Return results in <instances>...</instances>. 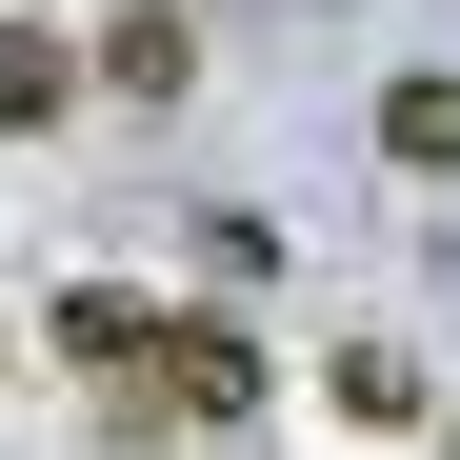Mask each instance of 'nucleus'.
Segmentation results:
<instances>
[{
    "label": "nucleus",
    "mask_w": 460,
    "mask_h": 460,
    "mask_svg": "<svg viewBox=\"0 0 460 460\" xmlns=\"http://www.w3.org/2000/svg\"><path fill=\"white\" fill-rule=\"evenodd\" d=\"M120 380H140L161 420H200V440H220V420H261V341H241V321H140Z\"/></svg>",
    "instance_id": "1"
},
{
    "label": "nucleus",
    "mask_w": 460,
    "mask_h": 460,
    "mask_svg": "<svg viewBox=\"0 0 460 460\" xmlns=\"http://www.w3.org/2000/svg\"><path fill=\"white\" fill-rule=\"evenodd\" d=\"M81 81H120V101H181V81H200V21H181V0H120Z\"/></svg>",
    "instance_id": "2"
},
{
    "label": "nucleus",
    "mask_w": 460,
    "mask_h": 460,
    "mask_svg": "<svg viewBox=\"0 0 460 460\" xmlns=\"http://www.w3.org/2000/svg\"><path fill=\"white\" fill-rule=\"evenodd\" d=\"M60 101H81V40H40V21H0V140H40Z\"/></svg>",
    "instance_id": "3"
},
{
    "label": "nucleus",
    "mask_w": 460,
    "mask_h": 460,
    "mask_svg": "<svg viewBox=\"0 0 460 460\" xmlns=\"http://www.w3.org/2000/svg\"><path fill=\"white\" fill-rule=\"evenodd\" d=\"M140 321H161L140 280H81V300H60V360H81V380H120V360H140Z\"/></svg>",
    "instance_id": "4"
},
{
    "label": "nucleus",
    "mask_w": 460,
    "mask_h": 460,
    "mask_svg": "<svg viewBox=\"0 0 460 460\" xmlns=\"http://www.w3.org/2000/svg\"><path fill=\"white\" fill-rule=\"evenodd\" d=\"M380 161L440 181V161H460V81H401V101H380Z\"/></svg>",
    "instance_id": "5"
}]
</instances>
